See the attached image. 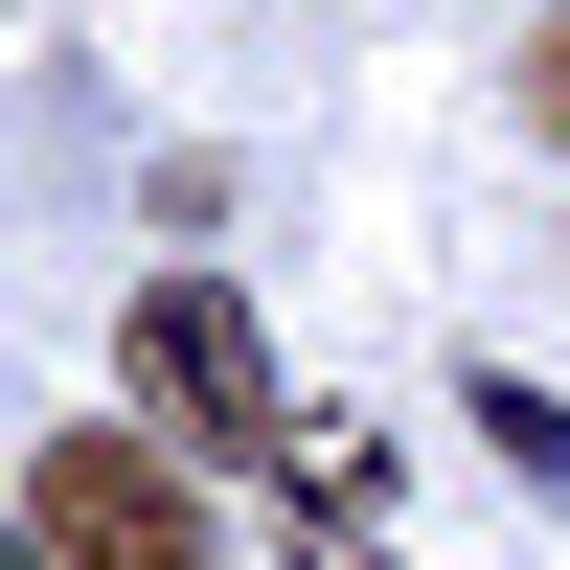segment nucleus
Masks as SVG:
<instances>
[{"label": "nucleus", "mask_w": 570, "mask_h": 570, "mask_svg": "<svg viewBox=\"0 0 570 570\" xmlns=\"http://www.w3.org/2000/svg\"><path fill=\"white\" fill-rule=\"evenodd\" d=\"M23 525L69 570H206V502H183V456H137V434H46L23 456Z\"/></svg>", "instance_id": "obj_2"}, {"label": "nucleus", "mask_w": 570, "mask_h": 570, "mask_svg": "<svg viewBox=\"0 0 570 570\" xmlns=\"http://www.w3.org/2000/svg\"><path fill=\"white\" fill-rule=\"evenodd\" d=\"M525 115H548V137H570V23H548V46H525Z\"/></svg>", "instance_id": "obj_3"}, {"label": "nucleus", "mask_w": 570, "mask_h": 570, "mask_svg": "<svg viewBox=\"0 0 570 570\" xmlns=\"http://www.w3.org/2000/svg\"><path fill=\"white\" fill-rule=\"evenodd\" d=\"M0 570H69V548H46V525H0Z\"/></svg>", "instance_id": "obj_4"}, {"label": "nucleus", "mask_w": 570, "mask_h": 570, "mask_svg": "<svg viewBox=\"0 0 570 570\" xmlns=\"http://www.w3.org/2000/svg\"><path fill=\"white\" fill-rule=\"evenodd\" d=\"M137 389H160L206 456H297V389H274V343H252L228 274H160V297H137Z\"/></svg>", "instance_id": "obj_1"}]
</instances>
